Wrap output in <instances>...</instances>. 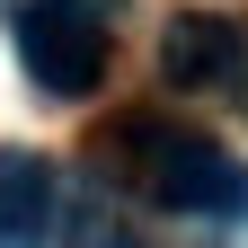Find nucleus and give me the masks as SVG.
<instances>
[{
    "label": "nucleus",
    "mask_w": 248,
    "mask_h": 248,
    "mask_svg": "<svg viewBox=\"0 0 248 248\" xmlns=\"http://www.w3.org/2000/svg\"><path fill=\"white\" fill-rule=\"evenodd\" d=\"M160 62H169L177 89H204V80H222L231 62H239V27H222V18H177L169 45H160Z\"/></svg>",
    "instance_id": "20e7f679"
},
{
    "label": "nucleus",
    "mask_w": 248,
    "mask_h": 248,
    "mask_svg": "<svg viewBox=\"0 0 248 248\" xmlns=\"http://www.w3.org/2000/svg\"><path fill=\"white\" fill-rule=\"evenodd\" d=\"M151 195H160L169 213H248V160H231L222 142H195V133H177L151 151Z\"/></svg>",
    "instance_id": "f03ea898"
},
{
    "label": "nucleus",
    "mask_w": 248,
    "mask_h": 248,
    "mask_svg": "<svg viewBox=\"0 0 248 248\" xmlns=\"http://www.w3.org/2000/svg\"><path fill=\"white\" fill-rule=\"evenodd\" d=\"M18 62L53 98H89L107 80V0H27L18 9Z\"/></svg>",
    "instance_id": "f257e3e1"
},
{
    "label": "nucleus",
    "mask_w": 248,
    "mask_h": 248,
    "mask_svg": "<svg viewBox=\"0 0 248 248\" xmlns=\"http://www.w3.org/2000/svg\"><path fill=\"white\" fill-rule=\"evenodd\" d=\"M45 239H53V169L0 160V248H45Z\"/></svg>",
    "instance_id": "7ed1b4c3"
}]
</instances>
